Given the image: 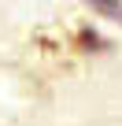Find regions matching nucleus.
Here are the masks:
<instances>
[{
  "mask_svg": "<svg viewBox=\"0 0 122 126\" xmlns=\"http://www.w3.org/2000/svg\"><path fill=\"white\" fill-rule=\"evenodd\" d=\"M93 4H96L100 11H107V15H115V19L122 22V4H118V0H93Z\"/></svg>",
  "mask_w": 122,
  "mask_h": 126,
  "instance_id": "1",
  "label": "nucleus"
}]
</instances>
